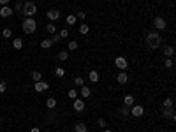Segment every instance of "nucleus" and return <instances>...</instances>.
I'll use <instances>...</instances> for the list:
<instances>
[{
  "label": "nucleus",
  "mask_w": 176,
  "mask_h": 132,
  "mask_svg": "<svg viewBox=\"0 0 176 132\" xmlns=\"http://www.w3.org/2000/svg\"><path fill=\"white\" fill-rule=\"evenodd\" d=\"M146 42H148V46H150L152 49H157V48L162 44V37H160V34H159V32L152 30V32L146 35Z\"/></svg>",
  "instance_id": "1"
},
{
  "label": "nucleus",
  "mask_w": 176,
  "mask_h": 132,
  "mask_svg": "<svg viewBox=\"0 0 176 132\" xmlns=\"http://www.w3.org/2000/svg\"><path fill=\"white\" fill-rule=\"evenodd\" d=\"M21 28H23V32H25V34H33V32H35V28H37V21H35L33 18H25V19H23Z\"/></svg>",
  "instance_id": "2"
},
{
  "label": "nucleus",
  "mask_w": 176,
  "mask_h": 132,
  "mask_svg": "<svg viewBox=\"0 0 176 132\" xmlns=\"http://www.w3.org/2000/svg\"><path fill=\"white\" fill-rule=\"evenodd\" d=\"M21 9H23V14H25L26 18H33L35 12H37V5H35L33 2H25Z\"/></svg>",
  "instance_id": "3"
},
{
  "label": "nucleus",
  "mask_w": 176,
  "mask_h": 132,
  "mask_svg": "<svg viewBox=\"0 0 176 132\" xmlns=\"http://www.w3.org/2000/svg\"><path fill=\"white\" fill-rule=\"evenodd\" d=\"M115 65H116L120 71H125V69L129 67V62H127V58H123V56H116V58H115Z\"/></svg>",
  "instance_id": "4"
},
{
  "label": "nucleus",
  "mask_w": 176,
  "mask_h": 132,
  "mask_svg": "<svg viewBox=\"0 0 176 132\" xmlns=\"http://www.w3.org/2000/svg\"><path fill=\"white\" fill-rule=\"evenodd\" d=\"M143 113H145V108L143 106H139V104H134V106H130V115L132 116H143Z\"/></svg>",
  "instance_id": "5"
},
{
  "label": "nucleus",
  "mask_w": 176,
  "mask_h": 132,
  "mask_svg": "<svg viewBox=\"0 0 176 132\" xmlns=\"http://www.w3.org/2000/svg\"><path fill=\"white\" fill-rule=\"evenodd\" d=\"M153 25H155L157 30H166V26H167V25H166V19H164L162 16H157V18L153 19Z\"/></svg>",
  "instance_id": "6"
},
{
  "label": "nucleus",
  "mask_w": 176,
  "mask_h": 132,
  "mask_svg": "<svg viewBox=\"0 0 176 132\" xmlns=\"http://www.w3.org/2000/svg\"><path fill=\"white\" fill-rule=\"evenodd\" d=\"M48 88H49V85H48L46 81H42V79H41V81H35V85H33V90L39 92V93H41V92H46Z\"/></svg>",
  "instance_id": "7"
},
{
  "label": "nucleus",
  "mask_w": 176,
  "mask_h": 132,
  "mask_svg": "<svg viewBox=\"0 0 176 132\" xmlns=\"http://www.w3.org/2000/svg\"><path fill=\"white\" fill-rule=\"evenodd\" d=\"M46 16H48L49 21H56V19L60 18V11H58V9H49V11L46 12Z\"/></svg>",
  "instance_id": "8"
},
{
  "label": "nucleus",
  "mask_w": 176,
  "mask_h": 132,
  "mask_svg": "<svg viewBox=\"0 0 176 132\" xmlns=\"http://www.w3.org/2000/svg\"><path fill=\"white\" fill-rule=\"evenodd\" d=\"M72 108H74V111H78V113L85 111V102H83V99H74Z\"/></svg>",
  "instance_id": "9"
},
{
  "label": "nucleus",
  "mask_w": 176,
  "mask_h": 132,
  "mask_svg": "<svg viewBox=\"0 0 176 132\" xmlns=\"http://www.w3.org/2000/svg\"><path fill=\"white\" fill-rule=\"evenodd\" d=\"M11 14H12V9H11L9 5H2V7H0V16H2V18H9Z\"/></svg>",
  "instance_id": "10"
},
{
  "label": "nucleus",
  "mask_w": 176,
  "mask_h": 132,
  "mask_svg": "<svg viewBox=\"0 0 176 132\" xmlns=\"http://www.w3.org/2000/svg\"><path fill=\"white\" fill-rule=\"evenodd\" d=\"M162 116L164 118H171V120H176V113H175V109H162Z\"/></svg>",
  "instance_id": "11"
},
{
  "label": "nucleus",
  "mask_w": 176,
  "mask_h": 132,
  "mask_svg": "<svg viewBox=\"0 0 176 132\" xmlns=\"http://www.w3.org/2000/svg\"><path fill=\"white\" fill-rule=\"evenodd\" d=\"M116 81H118L120 85H125V83L129 81V76L125 74V71H122V72H120V74L116 76Z\"/></svg>",
  "instance_id": "12"
},
{
  "label": "nucleus",
  "mask_w": 176,
  "mask_h": 132,
  "mask_svg": "<svg viewBox=\"0 0 176 132\" xmlns=\"http://www.w3.org/2000/svg\"><path fill=\"white\" fill-rule=\"evenodd\" d=\"M79 95H81V99H88V97L92 95V90H90L86 85H83V86H81V93H79Z\"/></svg>",
  "instance_id": "13"
},
{
  "label": "nucleus",
  "mask_w": 176,
  "mask_h": 132,
  "mask_svg": "<svg viewBox=\"0 0 176 132\" xmlns=\"http://www.w3.org/2000/svg\"><path fill=\"white\" fill-rule=\"evenodd\" d=\"M123 104H125L127 108H130V106H134V104H136V101H134V97H132V95H125V97H123Z\"/></svg>",
  "instance_id": "14"
},
{
  "label": "nucleus",
  "mask_w": 176,
  "mask_h": 132,
  "mask_svg": "<svg viewBox=\"0 0 176 132\" xmlns=\"http://www.w3.org/2000/svg\"><path fill=\"white\" fill-rule=\"evenodd\" d=\"M55 42H53V39H44V41H41V48L42 49H48V48H51Z\"/></svg>",
  "instance_id": "15"
},
{
  "label": "nucleus",
  "mask_w": 176,
  "mask_h": 132,
  "mask_svg": "<svg viewBox=\"0 0 176 132\" xmlns=\"http://www.w3.org/2000/svg\"><path fill=\"white\" fill-rule=\"evenodd\" d=\"M166 109H173V106H175V101H173V97H167V99H164V104H162Z\"/></svg>",
  "instance_id": "16"
},
{
  "label": "nucleus",
  "mask_w": 176,
  "mask_h": 132,
  "mask_svg": "<svg viewBox=\"0 0 176 132\" xmlns=\"http://www.w3.org/2000/svg\"><path fill=\"white\" fill-rule=\"evenodd\" d=\"M88 78H90L92 83H97V81H99V72H97V71H90V72H88Z\"/></svg>",
  "instance_id": "17"
},
{
  "label": "nucleus",
  "mask_w": 176,
  "mask_h": 132,
  "mask_svg": "<svg viewBox=\"0 0 176 132\" xmlns=\"http://www.w3.org/2000/svg\"><path fill=\"white\" fill-rule=\"evenodd\" d=\"M46 106H48V109H55V108H56V99H55V97H49V99L46 101Z\"/></svg>",
  "instance_id": "18"
},
{
  "label": "nucleus",
  "mask_w": 176,
  "mask_h": 132,
  "mask_svg": "<svg viewBox=\"0 0 176 132\" xmlns=\"http://www.w3.org/2000/svg\"><path fill=\"white\" fill-rule=\"evenodd\" d=\"M74 131H76V132H86V131H88V127H86L85 123H81V122H79V123H76V125H74Z\"/></svg>",
  "instance_id": "19"
},
{
  "label": "nucleus",
  "mask_w": 176,
  "mask_h": 132,
  "mask_svg": "<svg viewBox=\"0 0 176 132\" xmlns=\"http://www.w3.org/2000/svg\"><path fill=\"white\" fill-rule=\"evenodd\" d=\"M12 48L14 49H21L23 48V39H14L12 41Z\"/></svg>",
  "instance_id": "20"
},
{
  "label": "nucleus",
  "mask_w": 176,
  "mask_h": 132,
  "mask_svg": "<svg viewBox=\"0 0 176 132\" xmlns=\"http://www.w3.org/2000/svg\"><path fill=\"white\" fill-rule=\"evenodd\" d=\"M46 30H48L49 34H53V35H55V32H56V25H53V21H51V23H48V25H46Z\"/></svg>",
  "instance_id": "21"
},
{
  "label": "nucleus",
  "mask_w": 176,
  "mask_h": 132,
  "mask_svg": "<svg viewBox=\"0 0 176 132\" xmlns=\"http://www.w3.org/2000/svg\"><path fill=\"white\" fill-rule=\"evenodd\" d=\"M164 53H166V56H167V58H171V56L175 55V48H173V46H167V48L164 49Z\"/></svg>",
  "instance_id": "22"
},
{
  "label": "nucleus",
  "mask_w": 176,
  "mask_h": 132,
  "mask_svg": "<svg viewBox=\"0 0 176 132\" xmlns=\"http://www.w3.org/2000/svg\"><path fill=\"white\" fill-rule=\"evenodd\" d=\"M85 85V81H83V78L81 76H78V78H74V86H78V88H81Z\"/></svg>",
  "instance_id": "23"
},
{
  "label": "nucleus",
  "mask_w": 176,
  "mask_h": 132,
  "mask_svg": "<svg viewBox=\"0 0 176 132\" xmlns=\"http://www.w3.org/2000/svg\"><path fill=\"white\" fill-rule=\"evenodd\" d=\"M67 48H69V51H76V49H78V42H76V41H69Z\"/></svg>",
  "instance_id": "24"
},
{
  "label": "nucleus",
  "mask_w": 176,
  "mask_h": 132,
  "mask_svg": "<svg viewBox=\"0 0 176 132\" xmlns=\"http://www.w3.org/2000/svg\"><path fill=\"white\" fill-rule=\"evenodd\" d=\"M32 79H33V81H41V79H42V74H41L39 71H33V72H32Z\"/></svg>",
  "instance_id": "25"
},
{
  "label": "nucleus",
  "mask_w": 176,
  "mask_h": 132,
  "mask_svg": "<svg viewBox=\"0 0 176 132\" xmlns=\"http://www.w3.org/2000/svg\"><path fill=\"white\" fill-rule=\"evenodd\" d=\"M67 97H69V99H72V101H74V99H78V92H76V90H74V88H71V90H69V92H67Z\"/></svg>",
  "instance_id": "26"
},
{
  "label": "nucleus",
  "mask_w": 176,
  "mask_h": 132,
  "mask_svg": "<svg viewBox=\"0 0 176 132\" xmlns=\"http://www.w3.org/2000/svg\"><path fill=\"white\" fill-rule=\"evenodd\" d=\"M88 32H90V28H88V25H81V26H79V34H81V35H86Z\"/></svg>",
  "instance_id": "27"
},
{
  "label": "nucleus",
  "mask_w": 176,
  "mask_h": 132,
  "mask_svg": "<svg viewBox=\"0 0 176 132\" xmlns=\"http://www.w3.org/2000/svg\"><path fill=\"white\" fill-rule=\"evenodd\" d=\"M55 74H56V78H63V76H65V71H63L62 67H56V69H55Z\"/></svg>",
  "instance_id": "28"
},
{
  "label": "nucleus",
  "mask_w": 176,
  "mask_h": 132,
  "mask_svg": "<svg viewBox=\"0 0 176 132\" xmlns=\"http://www.w3.org/2000/svg\"><path fill=\"white\" fill-rule=\"evenodd\" d=\"M2 35H4L5 39H9V37L12 35V30H11V28H4V30H2Z\"/></svg>",
  "instance_id": "29"
},
{
  "label": "nucleus",
  "mask_w": 176,
  "mask_h": 132,
  "mask_svg": "<svg viewBox=\"0 0 176 132\" xmlns=\"http://www.w3.org/2000/svg\"><path fill=\"white\" fill-rule=\"evenodd\" d=\"M58 58H60L62 62H65V60L69 58V53H67V51H60V53H58Z\"/></svg>",
  "instance_id": "30"
},
{
  "label": "nucleus",
  "mask_w": 176,
  "mask_h": 132,
  "mask_svg": "<svg viewBox=\"0 0 176 132\" xmlns=\"http://www.w3.org/2000/svg\"><path fill=\"white\" fill-rule=\"evenodd\" d=\"M76 19H78V18H76L74 14H69V16H67V23H69V25H74Z\"/></svg>",
  "instance_id": "31"
},
{
  "label": "nucleus",
  "mask_w": 176,
  "mask_h": 132,
  "mask_svg": "<svg viewBox=\"0 0 176 132\" xmlns=\"http://www.w3.org/2000/svg\"><path fill=\"white\" fill-rule=\"evenodd\" d=\"M120 115L129 116V115H130V108H127V106H125V108H122V109H120Z\"/></svg>",
  "instance_id": "32"
},
{
  "label": "nucleus",
  "mask_w": 176,
  "mask_h": 132,
  "mask_svg": "<svg viewBox=\"0 0 176 132\" xmlns=\"http://www.w3.org/2000/svg\"><path fill=\"white\" fill-rule=\"evenodd\" d=\"M58 35H60V39H65V37H69V30H67V28H63Z\"/></svg>",
  "instance_id": "33"
},
{
  "label": "nucleus",
  "mask_w": 176,
  "mask_h": 132,
  "mask_svg": "<svg viewBox=\"0 0 176 132\" xmlns=\"http://www.w3.org/2000/svg\"><path fill=\"white\" fill-rule=\"evenodd\" d=\"M97 125H99V127H102V129H106V125H108V123H106V120H104V118H99V120H97Z\"/></svg>",
  "instance_id": "34"
},
{
  "label": "nucleus",
  "mask_w": 176,
  "mask_h": 132,
  "mask_svg": "<svg viewBox=\"0 0 176 132\" xmlns=\"http://www.w3.org/2000/svg\"><path fill=\"white\" fill-rule=\"evenodd\" d=\"M7 90V83L5 81H0V93H4Z\"/></svg>",
  "instance_id": "35"
},
{
  "label": "nucleus",
  "mask_w": 176,
  "mask_h": 132,
  "mask_svg": "<svg viewBox=\"0 0 176 132\" xmlns=\"http://www.w3.org/2000/svg\"><path fill=\"white\" fill-rule=\"evenodd\" d=\"M164 65H166L167 69H171V67H173V60H171V58H166V62H164Z\"/></svg>",
  "instance_id": "36"
},
{
  "label": "nucleus",
  "mask_w": 176,
  "mask_h": 132,
  "mask_svg": "<svg viewBox=\"0 0 176 132\" xmlns=\"http://www.w3.org/2000/svg\"><path fill=\"white\" fill-rule=\"evenodd\" d=\"M76 18H79V19H85V18H86V14H85L83 11H78V14H76Z\"/></svg>",
  "instance_id": "37"
},
{
  "label": "nucleus",
  "mask_w": 176,
  "mask_h": 132,
  "mask_svg": "<svg viewBox=\"0 0 176 132\" xmlns=\"http://www.w3.org/2000/svg\"><path fill=\"white\" fill-rule=\"evenodd\" d=\"M60 41V35H53V42H58Z\"/></svg>",
  "instance_id": "38"
},
{
  "label": "nucleus",
  "mask_w": 176,
  "mask_h": 132,
  "mask_svg": "<svg viewBox=\"0 0 176 132\" xmlns=\"http://www.w3.org/2000/svg\"><path fill=\"white\" fill-rule=\"evenodd\" d=\"M9 4V0H0V5H7Z\"/></svg>",
  "instance_id": "39"
},
{
  "label": "nucleus",
  "mask_w": 176,
  "mask_h": 132,
  "mask_svg": "<svg viewBox=\"0 0 176 132\" xmlns=\"http://www.w3.org/2000/svg\"><path fill=\"white\" fill-rule=\"evenodd\" d=\"M30 132H41V131H39V127H33V129H32Z\"/></svg>",
  "instance_id": "40"
},
{
  "label": "nucleus",
  "mask_w": 176,
  "mask_h": 132,
  "mask_svg": "<svg viewBox=\"0 0 176 132\" xmlns=\"http://www.w3.org/2000/svg\"><path fill=\"white\" fill-rule=\"evenodd\" d=\"M104 132H111V131H109V129H104Z\"/></svg>",
  "instance_id": "41"
}]
</instances>
